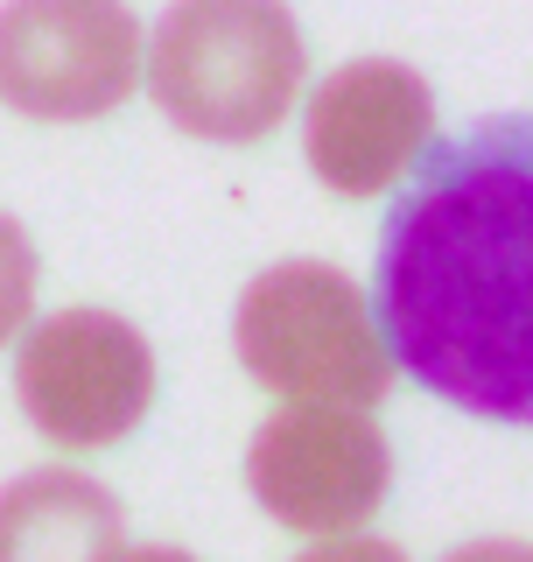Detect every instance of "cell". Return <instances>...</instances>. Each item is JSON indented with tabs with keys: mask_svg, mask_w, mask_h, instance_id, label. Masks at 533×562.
Listing matches in <instances>:
<instances>
[{
	"mask_svg": "<svg viewBox=\"0 0 533 562\" xmlns=\"http://www.w3.org/2000/svg\"><path fill=\"white\" fill-rule=\"evenodd\" d=\"M386 359L477 422L533 429V113L421 140L372 268Z\"/></svg>",
	"mask_w": 533,
	"mask_h": 562,
	"instance_id": "obj_1",
	"label": "cell"
},
{
	"mask_svg": "<svg viewBox=\"0 0 533 562\" xmlns=\"http://www.w3.org/2000/svg\"><path fill=\"white\" fill-rule=\"evenodd\" d=\"M302 70L309 57L288 0H175L155 22L140 78L183 134L246 148L288 120Z\"/></svg>",
	"mask_w": 533,
	"mask_h": 562,
	"instance_id": "obj_2",
	"label": "cell"
},
{
	"mask_svg": "<svg viewBox=\"0 0 533 562\" xmlns=\"http://www.w3.org/2000/svg\"><path fill=\"white\" fill-rule=\"evenodd\" d=\"M233 351L281 401L379 408L394 386V359H386L365 295L330 260H281L246 281L233 310Z\"/></svg>",
	"mask_w": 533,
	"mask_h": 562,
	"instance_id": "obj_3",
	"label": "cell"
},
{
	"mask_svg": "<svg viewBox=\"0 0 533 562\" xmlns=\"http://www.w3.org/2000/svg\"><path fill=\"white\" fill-rule=\"evenodd\" d=\"M14 394L35 436L64 450H105L148 415L155 351L113 310H57L14 351Z\"/></svg>",
	"mask_w": 533,
	"mask_h": 562,
	"instance_id": "obj_4",
	"label": "cell"
},
{
	"mask_svg": "<svg viewBox=\"0 0 533 562\" xmlns=\"http://www.w3.org/2000/svg\"><path fill=\"white\" fill-rule=\"evenodd\" d=\"M246 485L266 520L295 527V535H344L379 514L386 485H394V443L365 408L288 401L253 429Z\"/></svg>",
	"mask_w": 533,
	"mask_h": 562,
	"instance_id": "obj_5",
	"label": "cell"
},
{
	"mask_svg": "<svg viewBox=\"0 0 533 562\" xmlns=\"http://www.w3.org/2000/svg\"><path fill=\"white\" fill-rule=\"evenodd\" d=\"M140 85L127 0H0V105L22 120H99Z\"/></svg>",
	"mask_w": 533,
	"mask_h": 562,
	"instance_id": "obj_6",
	"label": "cell"
},
{
	"mask_svg": "<svg viewBox=\"0 0 533 562\" xmlns=\"http://www.w3.org/2000/svg\"><path fill=\"white\" fill-rule=\"evenodd\" d=\"M429 127H435L429 78L394 57H359L316 85L302 148H309L316 183H330L337 198H379L386 183L407 176Z\"/></svg>",
	"mask_w": 533,
	"mask_h": 562,
	"instance_id": "obj_7",
	"label": "cell"
},
{
	"mask_svg": "<svg viewBox=\"0 0 533 562\" xmlns=\"http://www.w3.org/2000/svg\"><path fill=\"white\" fill-rule=\"evenodd\" d=\"M127 514L84 471H22L0 485V562H113Z\"/></svg>",
	"mask_w": 533,
	"mask_h": 562,
	"instance_id": "obj_8",
	"label": "cell"
},
{
	"mask_svg": "<svg viewBox=\"0 0 533 562\" xmlns=\"http://www.w3.org/2000/svg\"><path fill=\"white\" fill-rule=\"evenodd\" d=\"M29 310H35V246L22 233V218L0 211V345L29 324Z\"/></svg>",
	"mask_w": 533,
	"mask_h": 562,
	"instance_id": "obj_9",
	"label": "cell"
},
{
	"mask_svg": "<svg viewBox=\"0 0 533 562\" xmlns=\"http://www.w3.org/2000/svg\"><path fill=\"white\" fill-rule=\"evenodd\" d=\"M295 562H407L400 555V541H379V535H337V541H324V549H309V555H295Z\"/></svg>",
	"mask_w": 533,
	"mask_h": 562,
	"instance_id": "obj_10",
	"label": "cell"
},
{
	"mask_svg": "<svg viewBox=\"0 0 533 562\" xmlns=\"http://www.w3.org/2000/svg\"><path fill=\"white\" fill-rule=\"evenodd\" d=\"M442 562H533L526 541H464V549H450Z\"/></svg>",
	"mask_w": 533,
	"mask_h": 562,
	"instance_id": "obj_11",
	"label": "cell"
},
{
	"mask_svg": "<svg viewBox=\"0 0 533 562\" xmlns=\"http://www.w3.org/2000/svg\"><path fill=\"white\" fill-rule=\"evenodd\" d=\"M113 562H197L190 549H175V541H148V549H127V541H120V555Z\"/></svg>",
	"mask_w": 533,
	"mask_h": 562,
	"instance_id": "obj_12",
	"label": "cell"
}]
</instances>
